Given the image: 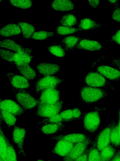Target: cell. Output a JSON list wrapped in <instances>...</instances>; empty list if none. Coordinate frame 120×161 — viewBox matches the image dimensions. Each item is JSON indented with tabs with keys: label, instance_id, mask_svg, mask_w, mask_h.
Here are the masks:
<instances>
[{
	"label": "cell",
	"instance_id": "6da1fadb",
	"mask_svg": "<svg viewBox=\"0 0 120 161\" xmlns=\"http://www.w3.org/2000/svg\"><path fill=\"white\" fill-rule=\"evenodd\" d=\"M108 92L104 89L85 85L80 89L79 97L82 103L90 104L103 99L108 96Z\"/></svg>",
	"mask_w": 120,
	"mask_h": 161
},
{
	"label": "cell",
	"instance_id": "7a4b0ae2",
	"mask_svg": "<svg viewBox=\"0 0 120 161\" xmlns=\"http://www.w3.org/2000/svg\"><path fill=\"white\" fill-rule=\"evenodd\" d=\"M18 103L26 110L38 106L39 101L25 90L18 89L11 86Z\"/></svg>",
	"mask_w": 120,
	"mask_h": 161
},
{
	"label": "cell",
	"instance_id": "3957f363",
	"mask_svg": "<svg viewBox=\"0 0 120 161\" xmlns=\"http://www.w3.org/2000/svg\"><path fill=\"white\" fill-rule=\"evenodd\" d=\"M84 81L87 85L95 88H107L113 90L112 84L105 77L96 71H90L86 75Z\"/></svg>",
	"mask_w": 120,
	"mask_h": 161
},
{
	"label": "cell",
	"instance_id": "277c9868",
	"mask_svg": "<svg viewBox=\"0 0 120 161\" xmlns=\"http://www.w3.org/2000/svg\"><path fill=\"white\" fill-rule=\"evenodd\" d=\"M64 102L63 100L53 104L39 103L35 114L44 118L50 117L59 114Z\"/></svg>",
	"mask_w": 120,
	"mask_h": 161
},
{
	"label": "cell",
	"instance_id": "5b68a950",
	"mask_svg": "<svg viewBox=\"0 0 120 161\" xmlns=\"http://www.w3.org/2000/svg\"><path fill=\"white\" fill-rule=\"evenodd\" d=\"M100 112L96 110L85 114L83 118V127L85 130L93 135L100 124Z\"/></svg>",
	"mask_w": 120,
	"mask_h": 161
},
{
	"label": "cell",
	"instance_id": "8992f818",
	"mask_svg": "<svg viewBox=\"0 0 120 161\" xmlns=\"http://www.w3.org/2000/svg\"><path fill=\"white\" fill-rule=\"evenodd\" d=\"M63 80L53 75L46 76L41 78L35 83V92L39 94L46 89L57 88Z\"/></svg>",
	"mask_w": 120,
	"mask_h": 161
},
{
	"label": "cell",
	"instance_id": "52a82bcc",
	"mask_svg": "<svg viewBox=\"0 0 120 161\" xmlns=\"http://www.w3.org/2000/svg\"><path fill=\"white\" fill-rule=\"evenodd\" d=\"M91 134L85 140L75 144L70 153L63 157V161H75L86 151L92 140V136Z\"/></svg>",
	"mask_w": 120,
	"mask_h": 161
},
{
	"label": "cell",
	"instance_id": "ba28073f",
	"mask_svg": "<svg viewBox=\"0 0 120 161\" xmlns=\"http://www.w3.org/2000/svg\"><path fill=\"white\" fill-rule=\"evenodd\" d=\"M115 122V119H113L108 125L101 129L97 134V147L99 152L110 144V132Z\"/></svg>",
	"mask_w": 120,
	"mask_h": 161
},
{
	"label": "cell",
	"instance_id": "9c48e42d",
	"mask_svg": "<svg viewBox=\"0 0 120 161\" xmlns=\"http://www.w3.org/2000/svg\"><path fill=\"white\" fill-rule=\"evenodd\" d=\"M60 91L57 88L45 89L42 91L38 100L39 103L53 104L60 101Z\"/></svg>",
	"mask_w": 120,
	"mask_h": 161
},
{
	"label": "cell",
	"instance_id": "30bf717a",
	"mask_svg": "<svg viewBox=\"0 0 120 161\" xmlns=\"http://www.w3.org/2000/svg\"><path fill=\"white\" fill-rule=\"evenodd\" d=\"M26 131L24 128L17 126H14L12 139L17 145L19 154L25 157H26L24 150V145Z\"/></svg>",
	"mask_w": 120,
	"mask_h": 161
},
{
	"label": "cell",
	"instance_id": "8fae6325",
	"mask_svg": "<svg viewBox=\"0 0 120 161\" xmlns=\"http://www.w3.org/2000/svg\"><path fill=\"white\" fill-rule=\"evenodd\" d=\"M0 110L10 113L16 116L23 114L26 110L18 103L9 99L2 100L0 98Z\"/></svg>",
	"mask_w": 120,
	"mask_h": 161
},
{
	"label": "cell",
	"instance_id": "7c38bea8",
	"mask_svg": "<svg viewBox=\"0 0 120 161\" xmlns=\"http://www.w3.org/2000/svg\"><path fill=\"white\" fill-rule=\"evenodd\" d=\"M5 75L8 78L11 86L14 88L25 90L30 86L28 80L23 76L12 73H7Z\"/></svg>",
	"mask_w": 120,
	"mask_h": 161
},
{
	"label": "cell",
	"instance_id": "4fadbf2b",
	"mask_svg": "<svg viewBox=\"0 0 120 161\" xmlns=\"http://www.w3.org/2000/svg\"><path fill=\"white\" fill-rule=\"evenodd\" d=\"M96 71L112 81L120 80V71L112 67L106 65H99L96 68Z\"/></svg>",
	"mask_w": 120,
	"mask_h": 161
},
{
	"label": "cell",
	"instance_id": "5bb4252c",
	"mask_svg": "<svg viewBox=\"0 0 120 161\" xmlns=\"http://www.w3.org/2000/svg\"><path fill=\"white\" fill-rule=\"evenodd\" d=\"M0 46L15 52H24L31 54L32 49L16 43L13 40L5 39L0 41Z\"/></svg>",
	"mask_w": 120,
	"mask_h": 161
},
{
	"label": "cell",
	"instance_id": "9a60e30c",
	"mask_svg": "<svg viewBox=\"0 0 120 161\" xmlns=\"http://www.w3.org/2000/svg\"><path fill=\"white\" fill-rule=\"evenodd\" d=\"M88 136L83 134L72 133L68 134L52 136L50 139L59 141L63 140L74 144H76L84 141Z\"/></svg>",
	"mask_w": 120,
	"mask_h": 161
},
{
	"label": "cell",
	"instance_id": "2e32d148",
	"mask_svg": "<svg viewBox=\"0 0 120 161\" xmlns=\"http://www.w3.org/2000/svg\"><path fill=\"white\" fill-rule=\"evenodd\" d=\"M75 144L63 140H59L51 152L63 157L68 154Z\"/></svg>",
	"mask_w": 120,
	"mask_h": 161
},
{
	"label": "cell",
	"instance_id": "e0dca14e",
	"mask_svg": "<svg viewBox=\"0 0 120 161\" xmlns=\"http://www.w3.org/2000/svg\"><path fill=\"white\" fill-rule=\"evenodd\" d=\"M36 68L40 74L45 76L56 74L60 71L59 66L55 64L41 63L37 65Z\"/></svg>",
	"mask_w": 120,
	"mask_h": 161
},
{
	"label": "cell",
	"instance_id": "ac0fdd59",
	"mask_svg": "<svg viewBox=\"0 0 120 161\" xmlns=\"http://www.w3.org/2000/svg\"><path fill=\"white\" fill-rule=\"evenodd\" d=\"M103 46L98 42L82 38L77 44L76 48L89 51H99Z\"/></svg>",
	"mask_w": 120,
	"mask_h": 161
},
{
	"label": "cell",
	"instance_id": "d6986e66",
	"mask_svg": "<svg viewBox=\"0 0 120 161\" xmlns=\"http://www.w3.org/2000/svg\"><path fill=\"white\" fill-rule=\"evenodd\" d=\"M79 36L70 35L66 36L59 41V44L65 50L72 51L79 41L82 39Z\"/></svg>",
	"mask_w": 120,
	"mask_h": 161
},
{
	"label": "cell",
	"instance_id": "ffe728a7",
	"mask_svg": "<svg viewBox=\"0 0 120 161\" xmlns=\"http://www.w3.org/2000/svg\"><path fill=\"white\" fill-rule=\"evenodd\" d=\"M51 6L54 10L58 11H67L72 10L74 4L71 0H56L53 1Z\"/></svg>",
	"mask_w": 120,
	"mask_h": 161
},
{
	"label": "cell",
	"instance_id": "44dd1931",
	"mask_svg": "<svg viewBox=\"0 0 120 161\" xmlns=\"http://www.w3.org/2000/svg\"><path fill=\"white\" fill-rule=\"evenodd\" d=\"M66 125L62 123L47 124L42 126L41 130L44 134L50 135L64 130Z\"/></svg>",
	"mask_w": 120,
	"mask_h": 161
},
{
	"label": "cell",
	"instance_id": "7402d4cb",
	"mask_svg": "<svg viewBox=\"0 0 120 161\" xmlns=\"http://www.w3.org/2000/svg\"><path fill=\"white\" fill-rule=\"evenodd\" d=\"M102 24L97 23L92 19L85 18L81 19L78 22V28L82 31H88L98 29Z\"/></svg>",
	"mask_w": 120,
	"mask_h": 161
},
{
	"label": "cell",
	"instance_id": "603a6c76",
	"mask_svg": "<svg viewBox=\"0 0 120 161\" xmlns=\"http://www.w3.org/2000/svg\"><path fill=\"white\" fill-rule=\"evenodd\" d=\"M21 30L20 27L15 24H8L1 29L0 34L1 36L5 37L20 34Z\"/></svg>",
	"mask_w": 120,
	"mask_h": 161
},
{
	"label": "cell",
	"instance_id": "cb8c5ba5",
	"mask_svg": "<svg viewBox=\"0 0 120 161\" xmlns=\"http://www.w3.org/2000/svg\"><path fill=\"white\" fill-rule=\"evenodd\" d=\"M33 56L24 52H15L13 63L16 66L26 64H29Z\"/></svg>",
	"mask_w": 120,
	"mask_h": 161
},
{
	"label": "cell",
	"instance_id": "d4e9b609",
	"mask_svg": "<svg viewBox=\"0 0 120 161\" xmlns=\"http://www.w3.org/2000/svg\"><path fill=\"white\" fill-rule=\"evenodd\" d=\"M20 73L28 81L34 80L36 76V71L31 68L29 64L16 66Z\"/></svg>",
	"mask_w": 120,
	"mask_h": 161
},
{
	"label": "cell",
	"instance_id": "484cf974",
	"mask_svg": "<svg viewBox=\"0 0 120 161\" xmlns=\"http://www.w3.org/2000/svg\"><path fill=\"white\" fill-rule=\"evenodd\" d=\"M117 150L110 144L99 152L100 161H108L114 155Z\"/></svg>",
	"mask_w": 120,
	"mask_h": 161
},
{
	"label": "cell",
	"instance_id": "4316f807",
	"mask_svg": "<svg viewBox=\"0 0 120 161\" xmlns=\"http://www.w3.org/2000/svg\"><path fill=\"white\" fill-rule=\"evenodd\" d=\"M78 23L76 17L70 13L67 14L63 15L58 25L68 27H71L76 25Z\"/></svg>",
	"mask_w": 120,
	"mask_h": 161
},
{
	"label": "cell",
	"instance_id": "83f0119b",
	"mask_svg": "<svg viewBox=\"0 0 120 161\" xmlns=\"http://www.w3.org/2000/svg\"><path fill=\"white\" fill-rule=\"evenodd\" d=\"M18 25L21 30L23 37L27 39L31 38L36 30L32 25L26 22H19Z\"/></svg>",
	"mask_w": 120,
	"mask_h": 161
},
{
	"label": "cell",
	"instance_id": "f1b7e54d",
	"mask_svg": "<svg viewBox=\"0 0 120 161\" xmlns=\"http://www.w3.org/2000/svg\"><path fill=\"white\" fill-rule=\"evenodd\" d=\"M110 144L116 148H120V139L117 124L115 122L111 128L110 134Z\"/></svg>",
	"mask_w": 120,
	"mask_h": 161
},
{
	"label": "cell",
	"instance_id": "f546056e",
	"mask_svg": "<svg viewBox=\"0 0 120 161\" xmlns=\"http://www.w3.org/2000/svg\"><path fill=\"white\" fill-rule=\"evenodd\" d=\"M7 137L4 132L2 127L0 125V158L4 161H6V156L7 149Z\"/></svg>",
	"mask_w": 120,
	"mask_h": 161
},
{
	"label": "cell",
	"instance_id": "4dcf8cb0",
	"mask_svg": "<svg viewBox=\"0 0 120 161\" xmlns=\"http://www.w3.org/2000/svg\"><path fill=\"white\" fill-rule=\"evenodd\" d=\"M97 136L91 144L88 161H100L99 151L97 147Z\"/></svg>",
	"mask_w": 120,
	"mask_h": 161
},
{
	"label": "cell",
	"instance_id": "1f68e13d",
	"mask_svg": "<svg viewBox=\"0 0 120 161\" xmlns=\"http://www.w3.org/2000/svg\"><path fill=\"white\" fill-rule=\"evenodd\" d=\"M0 115L3 120L9 128L11 126H14L17 118L16 116L8 112L0 110Z\"/></svg>",
	"mask_w": 120,
	"mask_h": 161
},
{
	"label": "cell",
	"instance_id": "d6a6232c",
	"mask_svg": "<svg viewBox=\"0 0 120 161\" xmlns=\"http://www.w3.org/2000/svg\"><path fill=\"white\" fill-rule=\"evenodd\" d=\"M7 142L6 161H18L17 155L15 149L7 137Z\"/></svg>",
	"mask_w": 120,
	"mask_h": 161
},
{
	"label": "cell",
	"instance_id": "836d02e7",
	"mask_svg": "<svg viewBox=\"0 0 120 161\" xmlns=\"http://www.w3.org/2000/svg\"><path fill=\"white\" fill-rule=\"evenodd\" d=\"M52 54L58 57H63L65 55V50L59 43H54L47 47Z\"/></svg>",
	"mask_w": 120,
	"mask_h": 161
},
{
	"label": "cell",
	"instance_id": "e575fe53",
	"mask_svg": "<svg viewBox=\"0 0 120 161\" xmlns=\"http://www.w3.org/2000/svg\"><path fill=\"white\" fill-rule=\"evenodd\" d=\"M81 31L78 28L72 27L58 26L56 28L57 34L59 35H68Z\"/></svg>",
	"mask_w": 120,
	"mask_h": 161
},
{
	"label": "cell",
	"instance_id": "d590c367",
	"mask_svg": "<svg viewBox=\"0 0 120 161\" xmlns=\"http://www.w3.org/2000/svg\"><path fill=\"white\" fill-rule=\"evenodd\" d=\"M65 122L59 114L54 116L45 118L43 120L38 122L37 124L40 125H43L47 124L53 123H62Z\"/></svg>",
	"mask_w": 120,
	"mask_h": 161
},
{
	"label": "cell",
	"instance_id": "8d00e7d4",
	"mask_svg": "<svg viewBox=\"0 0 120 161\" xmlns=\"http://www.w3.org/2000/svg\"><path fill=\"white\" fill-rule=\"evenodd\" d=\"M9 1L13 6L22 9L31 8L33 4L32 1L29 0H10Z\"/></svg>",
	"mask_w": 120,
	"mask_h": 161
},
{
	"label": "cell",
	"instance_id": "74e56055",
	"mask_svg": "<svg viewBox=\"0 0 120 161\" xmlns=\"http://www.w3.org/2000/svg\"><path fill=\"white\" fill-rule=\"evenodd\" d=\"M55 35L53 32L45 31H40L35 32L31 38L37 40H44Z\"/></svg>",
	"mask_w": 120,
	"mask_h": 161
},
{
	"label": "cell",
	"instance_id": "f35d334b",
	"mask_svg": "<svg viewBox=\"0 0 120 161\" xmlns=\"http://www.w3.org/2000/svg\"><path fill=\"white\" fill-rule=\"evenodd\" d=\"M102 59H106L109 61L112 65L118 68L120 71V58L114 57H108L105 56H102L93 62L91 65V67H93L100 60Z\"/></svg>",
	"mask_w": 120,
	"mask_h": 161
},
{
	"label": "cell",
	"instance_id": "ab89813d",
	"mask_svg": "<svg viewBox=\"0 0 120 161\" xmlns=\"http://www.w3.org/2000/svg\"><path fill=\"white\" fill-rule=\"evenodd\" d=\"M0 57L2 58L9 62H13L15 52L2 49H0Z\"/></svg>",
	"mask_w": 120,
	"mask_h": 161
},
{
	"label": "cell",
	"instance_id": "60d3db41",
	"mask_svg": "<svg viewBox=\"0 0 120 161\" xmlns=\"http://www.w3.org/2000/svg\"><path fill=\"white\" fill-rule=\"evenodd\" d=\"M60 115L65 122L75 120L73 117L72 109H67L61 112Z\"/></svg>",
	"mask_w": 120,
	"mask_h": 161
},
{
	"label": "cell",
	"instance_id": "b9f144b4",
	"mask_svg": "<svg viewBox=\"0 0 120 161\" xmlns=\"http://www.w3.org/2000/svg\"><path fill=\"white\" fill-rule=\"evenodd\" d=\"M119 3L112 6L113 7V12L112 18L114 21L120 23V6Z\"/></svg>",
	"mask_w": 120,
	"mask_h": 161
},
{
	"label": "cell",
	"instance_id": "7bdbcfd3",
	"mask_svg": "<svg viewBox=\"0 0 120 161\" xmlns=\"http://www.w3.org/2000/svg\"><path fill=\"white\" fill-rule=\"evenodd\" d=\"M72 110L74 120H79L83 118L85 113L82 112L78 108H74Z\"/></svg>",
	"mask_w": 120,
	"mask_h": 161
},
{
	"label": "cell",
	"instance_id": "ee69618b",
	"mask_svg": "<svg viewBox=\"0 0 120 161\" xmlns=\"http://www.w3.org/2000/svg\"><path fill=\"white\" fill-rule=\"evenodd\" d=\"M91 144L88 146L84 152L78 157L75 161H88L89 153L90 149Z\"/></svg>",
	"mask_w": 120,
	"mask_h": 161
},
{
	"label": "cell",
	"instance_id": "f6af8a7d",
	"mask_svg": "<svg viewBox=\"0 0 120 161\" xmlns=\"http://www.w3.org/2000/svg\"><path fill=\"white\" fill-rule=\"evenodd\" d=\"M110 42L114 41L116 43L120 45V29L112 36Z\"/></svg>",
	"mask_w": 120,
	"mask_h": 161
},
{
	"label": "cell",
	"instance_id": "bcb514c9",
	"mask_svg": "<svg viewBox=\"0 0 120 161\" xmlns=\"http://www.w3.org/2000/svg\"><path fill=\"white\" fill-rule=\"evenodd\" d=\"M108 161H120V149L117 150L114 155Z\"/></svg>",
	"mask_w": 120,
	"mask_h": 161
},
{
	"label": "cell",
	"instance_id": "7dc6e473",
	"mask_svg": "<svg viewBox=\"0 0 120 161\" xmlns=\"http://www.w3.org/2000/svg\"><path fill=\"white\" fill-rule=\"evenodd\" d=\"M90 6L93 8H97L100 2L99 0H88Z\"/></svg>",
	"mask_w": 120,
	"mask_h": 161
},
{
	"label": "cell",
	"instance_id": "c3c4849f",
	"mask_svg": "<svg viewBox=\"0 0 120 161\" xmlns=\"http://www.w3.org/2000/svg\"><path fill=\"white\" fill-rule=\"evenodd\" d=\"M118 122L117 125L120 139V107H119L118 109Z\"/></svg>",
	"mask_w": 120,
	"mask_h": 161
},
{
	"label": "cell",
	"instance_id": "681fc988",
	"mask_svg": "<svg viewBox=\"0 0 120 161\" xmlns=\"http://www.w3.org/2000/svg\"><path fill=\"white\" fill-rule=\"evenodd\" d=\"M108 1L110 3V5L113 6L116 3H119L118 0H108Z\"/></svg>",
	"mask_w": 120,
	"mask_h": 161
},
{
	"label": "cell",
	"instance_id": "f907efd6",
	"mask_svg": "<svg viewBox=\"0 0 120 161\" xmlns=\"http://www.w3.org/2000/svg\"><path fill=\"white\" fill-rule=\"evenodd\" d=\"M37 161H44L43 160L40 159L38 160H37Z\"/></svg>",
	"mask_w": 120,
	"mask_h": 161
},
{
	"label": "cell",
	"instance_id": "816d5d0a",
	"mask_svg": "<svg viewBox=\"0 0 120 161\" xmlns=\"http://www.w3.org/2000/svg\"><path fill=\"white\" fill-rule=\"evenodd\" d=\"M0 161H4L1 158H0Z\"/></svg>",
	"mask_w": 120,
	"mask_h": 161
},
{
	"label": "cell",
	"instance_id": "f5cc1de1",
	"mask_svg": "<svg viewBox=\"0 0 120 161\" xmlns=\"http://www.w3.org/2000/svg\"><path fill=\"white\" fill-rule=\"evenodd\" d=\"M48 161H51V160H48Z\"/></svg>",
	"mask_w": 120,
	"mask_h": 161
}]
</instances>
